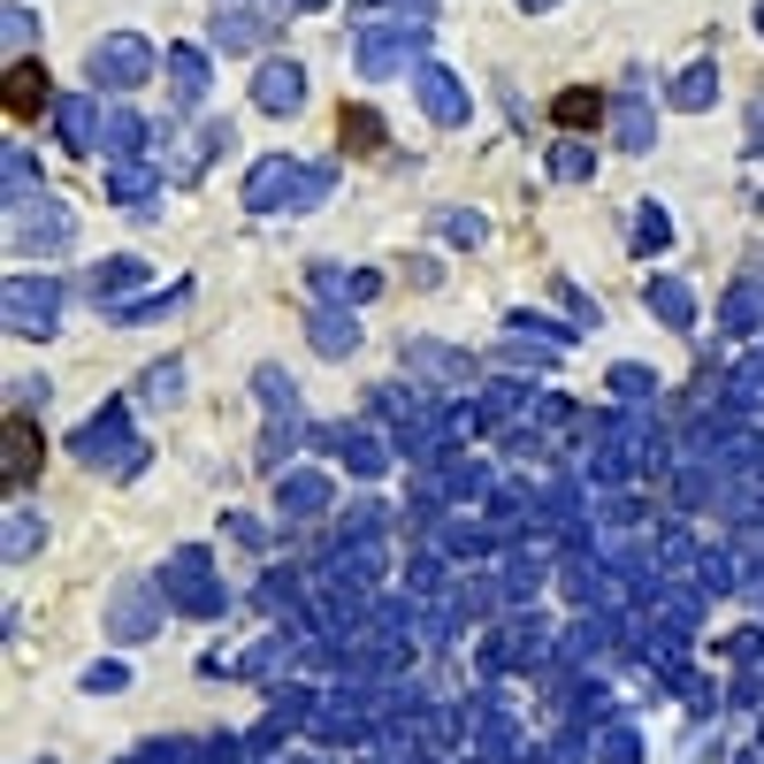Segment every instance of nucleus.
I'll use <instances>...</instances> for the list:
<instances>
[{"label":"nucleus","instance_id":"1","mask_svg":"<svg viewBox=\"0 0 764 764\" xmlns=\"http://www.w3.org/2000/svg\"><path fill=\"white\" fill-rule=\"evenodd\" d=\"M23 474H31V421L15 413L8 421V481H23Z\"/></svg>","mask_w":764,"mask_h":764}]
</instances>
